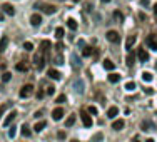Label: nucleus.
Segmentation results:
<instances>
[{
	"mask_svg": "<svg viewBox=\"0 0 157 142\" xmlns=\"http://www.w3.org/2000/svg\"><path fill=\"white\" fill-rule=\"evenodd\" d=\"M45 94L54 95V94H55V87H54V85H50V87H47V92H45Z\"/></svg>",
	"mask_w": 157,
	"mask_h": 142,
	"instance_id": "nucleus-40",
	"label": "nucleus"
},
{
	"mask_svg": "<svg viewBox=\"0 0 157 142\" xmlns=\"http://www.w3.org/2000/svg\"><path fill=\"white\" fill-rule=\"evenodd\" d=\"M44 95H45V92L44 90H39L37 92V99H44Z\"/></svg>",
	"mask_w": 157,
	"mask_h": 142,
	"instance_id": "nucleus-42",
	"label": "nucleus"
},
{
	"mask_svg": "<svg viewBox=\"0 0 157 142\" xmlns=\"http://www.w3.org/2000/svg\"><path fill=\"white\" fill-rule=\"evenodd\" d=\"M7 44H9V38H7V37H2V38H0V52H3V50H5Z\"/></svg>",
	"mask_w": 157,
	"mask_h": 142,
	"instance_id": "nucleus-25",
	"label": "nucleus"
},
{
	"mask_svg": "<svg viewBox=\"0 0 157 142\" xmlns=\"http://www.w3.org/2000/svg\"><path fill=\"white\" fill-rule=\"evenodd\" d=\"M85 10H87V12H90V10H92V5H90V3H85Z\"/></svg>",
	"mask_w": 157,
	"mask_h": 142,
	"instance_id": "nucleus-47",
	"label": "nucleus"
},
{
	"mask_svg": "<svg viewBox=\"0 0 157 142\" xmlns=\"http://www.w3.org/2000/svg\"><path fill=\"white\" fill-rule=\"evenodd\" d=\"M105 37H107V40L112 42V44H117L119 40H120V35H119L115 30H109L107 34H105Z\"/></svg>",
	"mask_w": 157,
	"mask_h": 142,
	"instance_id": "nucleus-6",
	"label": "nucleus"
},
{
	"mask_svg": "<svg viewBox=\"0 0 157 142\" xmlns=\"http://www.w3.org/2000/svg\"><path fill=\"white\" fill-rule=\"evenodd\" d=\"M2 10H3V13H7V15H15V9H13V5L12 3H3L2 5Z\"/></svg>",
	"mask_w": 157,
	"mask_h": 142,
	"instance_id": "nucleus-9",
	"label": "nucleus"
},
{
	"mask_svg": "<svg viewBox=\"0 0 157 142\" xmlns=\"http://www.w3.org/2000/svg\"><path fill=\"white\" fill-rule=\"evenodd\" d=\"M136 142H139V141H136Z\"/></svg>",
	"mask_w": 157,
	"mask_h": 142,
	"instance_id": "nucleus-54",
	"label": "nucleus"
},
{
	"mask_svg": "<svg viewBox=\"0 0 157 142\" xmlns=\"http://www.w3.org/2000/svg\"><path fill=\"white\" fill-rule=\"evenodd\" d=\"M102 65H104V69H105V70H109V72H112V70L115 69V64H114L112 60H109V59H105V60H104V64H102Z\"/></svg>",
	"mask_w": 157,
	"mask_h": 142,
	"instance_id": "nucleus-15",
	"label": "nucleus"
},
{
	"mask_svg": "<svg viewBox=\"0 0 157 142\" xmlns=\"http://www.w3.org/2000/svg\"><path fill=\"white\" fill-rule=\"evenodd\" d=\"M80 119H82V124L85 125V127H92V117H90V114L89 112H80Z\"/></svg>",
	"mask_w": 157,
	"mask_h": 142,
	"instance_id": "nucleus-7",
	"label": "nucleus"
},
{
	"mask_svg": "<svg viewBox=\"0 0 157 142\" xmlns=\"http://www.w3.org/2000/svg\"><path fill=\"white\" fill-rule=\"evenodd\" d=\"M92 52H94V48L85 45V47H84V50H82V55H84V57H90V55H92Z\"/></svg>",
	"mask_w": 157,
	"mask_h": 142,
	"instance_id": "nucleus-27",
	"label": "nucleus"
},
{
	"mask_svg": "<svg viewBox=\"0 0 157 142\" xmlns=\"http://www.w3.org/2000/svg\"><path fill=\"white\" fill-rule=\"evenodd\" d=\"M146 44H147L149 48L157 50V35H156V34H150V35H147V38H146Z\"/></svg>",
	"mask_w": 157,
	"mask_h": 142,
	"instance_id": "nucleus-4",
	"label": "nucleus"
},
{
	"mask_svg": "<svg viewBox=\"0 0 157 142\" xmlns=\"http://www.w3.org/2000/svg\"><path fill=\"white\" fill-rule=\"evenodd\" d=\"M67 27H69L70 30H77V22L74 19H69L67 20Z\"/></svg>",
	"mask_w": 157,
	"mask_h": 142,
	"instance_id": "nucleus-26",
	"label": "nucleus"
},
{
	"mask_svg": "<svg viewBox=\"0 0 157 142\" xmlns=\"http://www.w3.org/2000/svg\"><path fill=\"white\" fill-rule=\"evenodd\" d=\"M30 24H32L34 27H39L40 24H42V15H40V13H34V15L30 17Z\"/></svg>",
	"mask_w": 157,
	"mask_h": 142,
	"instance_id": "nucleus-11",
	"label": "nucleus"
},
{
	"mask_svg": "<svg viewBox=\"0 0 157 142\" xmlns=\"http://www.w3.org/2000/svg\"><path fill=\"white\" fill-rule=\"evenodd\" d=\"M124 125H125V122H124L122 119H119V120H114V122H112V129H114V131H122Z\"/></svg>",
	"mask_w": 157,
	"mask_h": 142,
	"instance_id": "nucleus-14",
	"label": "nucleus"
},
{
	"mask_svg": "<svg viewBox=\"0 0 157 142\" xmlns=\"http://www.w3.org/2000/svg\"><path fill=\"white\" fill-rule=\"evenodd\" d=\"M65 100H67V97H65V94H60L59 97L55 99V102H57V104H64Z\"/></svg>",
	"mask_w": 157,
	"mask_h": 142,
	"instance_id": "nucleus-35",
	"label": "nucleus"
},
{
	"mask_svg": "<svg viewBox=\"0 0 157 142\" xmlns=\"http://www.w3.org/2000/svg\"><path fill=\"white\" fill-rule=\"evenodd\" d=\"M34 7L39 9L40 12H44V13H47V15H52V13L57 12V7L55 5H50V3H35Z\"/></svg>",
	"mask_w": 157,
	"mask_h": 142,
	"instance_id": "nucleus-1",
	"label": "nucleus"
},
{
	"mask_svg": "<svg viewBox=\"0 0 157 142\" xmlns=\"http://www.w3.org/2000/svg\"><path fill=\"white\" fill-rule=\"evenodd\" d=\"M140 3H142L144 7H147V5H149V0H140Z\"/></svg>",
	"mask_w": 157,
	"mask_h": 142,
	"instance_id": "nucleus-48",
	"label": "nucleus"
},
{
	"mask_svg": "<svg viewBox=\"0 0 157 142\" xmlns=\"http://www.w3.org/2000/svg\"><path fill=\"white\" fill-rule=\"evenodd\" d=\"M70 142H78V141H77V139H72V141H70Z\"/></svg>",
	"mask_w": 157,
	"mask_h": 142,
	"instance_id": "nucleus-53",
	"label": "nucleus"
},
{
	"mask_svg": "<svg viewBox=\"0 0 157 142\" xmlns=\"http://www.w3.org/2000/svg\"><path fill=\"white\" fill-rule=\"evenodd\" d=\"M20 132H22V135H23V137H30V129L29 127H27V124H23V125H22V127H20Z\"/></svg>",
	"mask_w": 157,
	"mask_h": 142,
	"instance_id": "nucleus-19",
	"label": "nucleus"
},
{
	"mask_svg": "<svg viewBox=\"0 0 157 142\" xmlns=\"http://www.w3.org/2000/svg\"><path fill=\"white\" fill-rule=\"evenodd\" d=\"M55 37L59 38V40L64 37V28H62V27H57V28H55Z\"/></svg>",
	"mask_w": 157,
	"mask_h": 142,
	"instance_id": "nucleus-33",
	"label": "nucleus"
},
{
	"mask_svg": "<svg viewBox=\"0 0 157 142\" xmlns=\"http://www.w3.org/2000/svg\"><path fill=\"white\" fill-rule=\"evenodd\" d=\"M119 80H120V75L115 74V72H110V75H109V82H110V84H117Z\"/></svg>",
	"mask_w": 157,
	"mask_h": 142,
	"instance_id": "nucleus-18",
	"label": "nucleus"
},
{
	"mask_svg": "<svg viewBox=\"0 0 157 142\" xmlns=\"http://www.w3.org/2000/svg\"><path fill=\"white\" fill-rule=\"evenodd\" d=\"M45 125H47V124L44 122V120H40V122H37L35 125H34V131H35V132H40V131H44Z\"/></svg>",
	"mask_w": 157,
	"mask_h": 142,
	"instance_id": "nucleus-22",
	"label": "nucleus"
},
{
	"mask_svg": "<svg viewBox=\"0 0 157 142\" xmlns=\"http://www.w3.org/2000/svg\"><path fill=\"white\" fill-rule=\"evenodd\" d=\"M87 112H89V114H92V115H97V114H99V110H97V107H94V105H90V107H89V109H87Z\"/></svg>",
	"mask_w": 157,
	"mask_h": 142,
	"instance_id": "nucleus-38",
	"label": "nucleus"
},
{
	"mask_svg": "<svg viewBox=\"0 0 157 142\" xmlns=\"http://www.w3.org/2000/svg\"><path fill=\"white\" fill-rule=\"evenodd\" d=\"M72 87H74V90H75L77 94H80V95L85 92V89H84V80H80V79L74 80V85H72Z\"/></svg>",
	"mask_w": 157,
	"mask_h": 142,
	"instance_id": "nucleus-8",
	"label": "nucleus"
},
{
	"mask_svg": "<svg viewBox=\"0 0 157 142\" xmlns=\"http://www.w3.org/2000/svg\"><path fill=\"white\" fill-rule=\"evenodd\" d=\"M72 2H75V3H78V2H82V0H72Z\"/></svg>",
	"mask_w": 157,
	"mask_h": 142,
	"instance_id": "nucleus-52",
	"label": "nucleus"
},
{
	"mask_svg": "<svg viewBox=\"0 0 157 142\" xmlns=\"http://www.w3.org/2000/svg\"><path fill=\"white\" fill-rule=\"evenodd\" d=\"M140 127H142L144 131H150V129H154V124L149 122V120H144V122L140 124Z\"/></svg>",
	"mask_w": 157,
	"mask_h": 142,
	"instance_id": "nucleus-23",
	"label": "nucleus"
},
{
	"mask_svg": "<svg viewBox=\"0 0 157 142\" xmlns=\"http://www.w3.org/2000/svg\"><path fill=\"white\" fill-rule=\"evenodd\" d=\"M15 117H17V110H10V112L5 115V119H3L2 125H3V127H9L10 124L13 122V119H15Z\"/></svg>",
	"mask_w": 157,
	"mask_h": 142,
	"instance_id": "nucleus-5",
	"label": "nucleus"
},
{
	"mask_svg": "<svg viewBox=\"0 0 157 142\" xmlns=\"http://www.w3.org/2000/svg\"><path fill=\"white\" fill-rule=\"evenodd\" d=\"M152 79H154V75L150 72H142V80L144 82H152Z\"/></svg>",
	"mask_w": 157,
	"mask_h": 142,
	"instance_id": "nucleus-24",
	"label": "nucleus"
},
{
	"mask_svg": "<svg viewBox=\"0 0 157 142\" xmlns=\"http://www.w3.org/2000/svg\"><path fill=\"white\" fill-rule=\"evenodd\" d=\"M137 59L139 62H147L149 60V54L146 52V48H139L137 50Z\"/></svg>",
	"mask_w": 157,
	"mask_h": 142,
	"instance_id": "nucleus-10",
	"label": "nucleus"
},
{
	"mask_svg": "<svg viewBox=\"0 0 157 142\" xmlns=\"http://www.w3.org/2000/svg\"><path fill=\"white\" fill-rule=\"evenodd\" d=\"M136 87H137V85H136V82H127V84H125V90L132 92V90H136Z\"/></svg>",
	"mask_w": 157,
	"mask_h": 142,
	"instance_id": "nucleus-31",
	"label": "nucleus"
},
{
	"mask_svg": "<svg viewBox=\"0 0 157 142\" xmlns=\"http://www.w3.org/2000/svg\"><path fill=\"white\" fill-rule=\"evenodd\" d=\"M114 19L117 20V22H124V15H122L119 10H115V12H114Z\"/></svg>",
	"mask_w": 157,
	"mask_h": 142,
	"instance_id": "nucleus-32",
	"label": "nucleus"
},
{
	"mask_svg": "<svg viewBox=\"0 0 157 142\" xmlns=\"http://www.w3.org/2000/svg\"><path fill=\"white\" fill-rule=\"evenodd\" d=\"M134 60H136L134 54H127V57H125V64H127V65H132V64H134Z\"/></svg>",
	"mask_w": 157,
	"mask_h": 142,
	"instance_id": "nucleus-28",
	"label": "nucleus"
},
{
	"mask_svg": "<svg viewBox=\"0 0 157 142\" xmlns=\"http://www.w3.org/2000/svg\"><path fill=\"white\" fill-rule=\"evenodd\" d=\"M134 44H136V37H134V35H130V37L127 38V42H125V48H127V50H130Z\"/></svg>",
	"mask_w": 157,
	"mask_h": 142,
	"instance_id": "nucleus-21",
	"label": "nucleus"
},
{
	"mask_svg": "<svg viewBox=\"0 0 157 142\" xmlns=\"http://www.w3.org/2000/svg\"><path fill=\"white\" fill-rule=\"evenodd\" d=\"M55 48H57V52H59V54H60V52H62V48H64V45H62V44H60V42H59V44L55 45Z\"/></svg>",
	"mask_w": 157,
	"mask_h": 142,
	"instance_id": "nucleus-43",
	"label": "nucleus"
},
{
	"mask_svg": "<svg viewBox=\"0 0 157 142\" xmlns=\"http://www.w3.org/2000/svg\"><path fill=\"white\" fill-rule=\"evenodd\" d=\"M47 75L50 77V79H54V80H60V72L59 70H55V69H49V72H47Z\"/></svg>",
	"mask_w": 157,
	"mask_h": 142,
	"instance_id": "nucleus-13",
	"label": "nucleus"
},
{
	"mask_svg": "<svg viewBox=\"0 0 157 142\" xmlns=\"http://www.w3.org/2000/svg\"><path fill=\"white\" fill-rule=\"evenodd\" d=\"M74 124H75V114H72V115L67 117V120H65V127H72Z\"/></svg>",
	"mask_w": 157,
	"mask_h": 142,
	"instance_id": "nucleus-20",
	"label": "nucleus"
},
{
	"mask_svg": "<svg viewBox=\"0 0 157 142\" xmlns=\"http://www.w3.org/2000/svg\"><path fill=\"white\" fill-rule=\"evenodd\" d=\"M3 19H5V13H3V10L0 9V22H2Z\"/></svg>",
	"mask_w": 157,
	"mask_h": 142,
	"instance_id": "nucleus-45",
	"label": "nucleus"
},
{
	"mask_svg": "<svg viewBox=\"0 0 157 142\" xmlns=\"http://www.w3.org/2000/svg\"><path fill=\"white\" fill-rule=\"evenodd\" d=\"M15 134H17V127H15V125H12V127L9 129V137H10V139H13V137H15Z\"/></svg>",
	"mask_w": 157,
	"mask_h": 142,
	"instance_id": "nucleus-34",
	"label": "nucleus"
},
{
	"mask_svg": "<svg viewBox=\"0 0 157 142\" xmlns=\"http://www.w3.org/2000/svg\"><path fill=\"white\" fill-rule=\"evenodd\" d=\"M9 102H7V104H3V105H2V107H0V115H2V114H3V112H5V110H7V109H9Z\"/></svg>",
	"mask_w": 157,
	"mask_h": 142,
	"instance_id": "nucleus-41",
	"label": "nucleus"
},
{
	"mask_svg": "<svg viewBox=\"0 0 157 142\" xmlns=\"http://www.w3.org/2000/svg\"><path fill=\"white\" fill-rule=\"evenodd\" d=\"M100 2H102V3H109V2H110V0H100Z\"/></svg>",
	"mask_w": 157,
	"mask_h": 142,
	"instance_id": "nucleus-50",
	"label": "nucleus"
},
{
	"mask_svg": "<svg viewBox=\"0 0 157 142\" xmlns=\"http://www.w3.org/2000/svg\"><path fill=\"white\" fill-rule=\"evenodd\" d=\"M144 90H146V92H147L149 95H150V94H154V89H150V87H147V89H144Z\"/></svg>",
	"mask_w": 157,
	"mask_h": 142,
	"instance_id": "nucleus-44",
	"label": "nucleus"
},
{
	"mask_svg": "<svg viewBox=\"0 0 157 142\" xmlns=\"http://www.w3.org/2000/svg\"><path fill=\"white\" fill-rule=\"evenodd\" d=\"M102 137H104V135H102L100 132H99V134H95V135L92 137V142H100V141H102Z\"/></svg>",
	"mask_w": 157,
	"mask_h": 142,
	"instance_id": "nucleus-39",
	"label": "nucleus"
},
{
	"mask_svg": "<svg viewBox=\"0 0 157 142\" xmlns=\"http://www.w3.org/2000/svg\"><path fill=\"white\" fill-rule=\"evenodd\" d=\"M119 115V109L117 107H109V110H107V117L109 119H115Z\"/></svg>",
	"mask_w": 157,
	"mask_h": 142,
	"instance_id": "nucleus-16",
	"label": "nucleus"
},
{
	"mask_svg": "<svg viewBox=\"0 0 157 142\" xmlns=\"http://www.w3.org/2000/svg\"><path fill=\"white\" fill-rule=\"evenodd\" d=\"M34 94V85L32 84H27V85H23L22 89H20V97L22 99H27V97H30V95Z\"/></svg>",
	"mask_w": 157,
	"mask_h": 142,
	"instance_id": "nucleus-3",
	"label": "nucleus"
},
{
	"mask_svg": "<svg viewBox=\"0 0 157 142\" xmlns=\"http://www.w3.org/2000/svg\"><path fill=\"white\" fill-rule=\"evenodd\" d=\"M34 62H35V67L39 69V70H42L44 67H45V62H47V57H45V54L40 50V52H37L35 55H34Z\"/></svg>",
	"mask_w": 157,
	"mask_h": 142,
	"instance_id": "nucleus-2",
	"label": "nucleus"
},
{
	"mask_svg": "<svg viewBox=\"0 0 157 142\" xmlns=\"http://www.w3.org/2000/svg\"><path fill=\"white\" fill-rule=\"evenodd\" d=\"M52 117H54V120H60V119L64 117V109H62V107H57V109L52 112Z\"/></svg>",
	"mask_w": 157,
	"mask_h": 142,
	"instance_id": "nucleus-12",
	"label": "nucleus"
},
{
	"mask_svg": "<svg viewBox=\"0 0 157 142\" xmlns=\"http://www.w3.org/2000/svg\"><path fill=\"white\" fill-rule=\"evenodd\" d=\"M54 64H55V65H62V64H64V57L60 55H55V59H54Z\"/></svg>",
	"mask_w": 157,
	"mask_h": 142,
	"instance_id": "nucleus-30",
	"label": "nucleus"
},
{
	"mask_svg": "<svg viewBox=\"0 0 157 142\" xmlns=\"http://www.w3.org/2000/svg\"><path fill=\"white\" fill-rule=\"evenodd\" d=\"M146 142H154V139H147V141H146Z\"/></svg>",
	"mask_w": 157,
	"mask_h": 142,
	"instance_id": "nucleus-51",
	"label": "nucleus"
},
{
	"mask_svg": "<svg viewBox=\"0 0 157 142\" xmlns=\"http://www.w3.org/2000/svg\"><path fill=\"white\" fill-rule=\"evenodd\" d=\"M70 59H72V65H74V67L80 65V60L77 59V54H72V55H70Z\"/></svg>",
	"mask_w": 157,
	"mask_h": 142,
	"instance_id": "nucleus-29",
	"label": "nucleus"
},
{
	"mask_svg": "<svg viewBox=\"0 0 157 142\" xmlns=\"http://www.w3.org/2000/svg\"><path fill=\"white\" fill-rule=\"evenodd\" d=\"M23 48H25L27 52H32V50H34V44H32V42H25V44H23Z\"/></svg>",
	"mask_w": 157,
	"mask_h": 142,
	"instance_id": "nucleus-36",
	"label": "nucleus"
},
{
	"mask_svg": "<svg viewBox=\"0 0 157 142\" xmlns=\"http://www.w3.org/2000/svg\"><path fill=\"white\" fill-rule=\"evenodd\" d=\"M10 79H12V74H10V72H5V74L2 75V80H3L5 84H7V82H10Z\"/></svg>",
	"mask_w": 157,
	"mask_h": 142,
	"instance_id": "nucleus-37",
	"label": "nucleus"
},
{
	"mask_svg": "<svg viewBox=\"0 0 157 142\" xmlns=\"http://www.w3.org/2000/svg\"><path fill=\"white\" fill-rule=\"evenodd\" d=\"M78 47L84 48V47H85V42H84V40H78Z\"/></svg>",
	"mask_w": 157,
	"mask_h": 142,
	"instance_id": "nucleus-46",
	"label": "nucleus"
},
{
	"mask_svg": "<svg viewBox=\"0 0 157 142\" xmlns=\"http://www.w3.org/2000/svg\"><path fill=\"white\" fill-rule=\"evenodd\" d=\"M152 9H154V13L157 15V3H154V7H152Z\"/></svg>",
	"mask_w": 157,
	"mask_h": 142,
	"instance_id": "nucleus-49",
	"label": "nucleus"
},
{
	"mask_svg": "<svg viewBox=\"0 0 157 142\" xmlns=\"http://www.w3.org/2000/svg\"><path fill=\"white\" fill-rule=\"evenodd\" d=\"M15 69H17L19 72H23V74H25V72H29V65H27L25 62H19V64L15 65Z\"/></svg>",
	"mask_w": 157,
	"mask_h": 142,
	"instance_id": "nucleus-17",
	"label": "nucleus"
}]
</instances>
